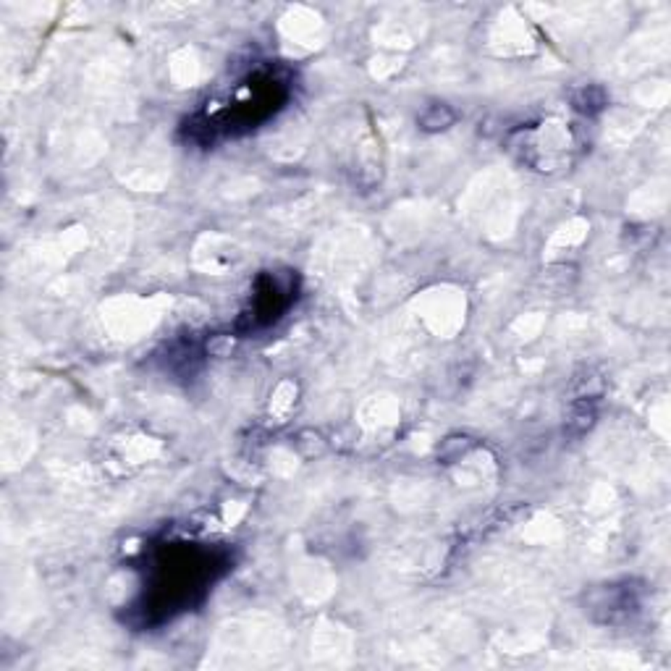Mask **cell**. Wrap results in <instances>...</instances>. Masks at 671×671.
<instances>
[{
  "label": "cell",
  "instance_id": "6da1fadb",
  "mask_svg": "<svg viewBox=\"0 0 671 671\" xmlns=\"http://www.w3.org/2000/svg\"><path fill=\"white\" fill-rule=\"evenodd\" d=\"M451 121H454V113H451L446 106H433L425 116H422V126L430 129V132H435V129H446Z\"/></svg>",
  "mask_w": 671,
  "mask_h": 671
}]
</instances>
